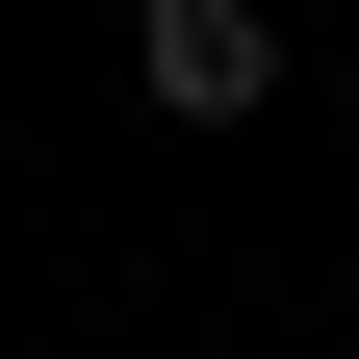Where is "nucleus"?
<instances>
[{
    "label": "nucleus",
    "instance_id": "nucleus-1",
    "mask_svg": "<svg viewBox=\"0 0 359 359\" xmlns=\"http://www.w3.org/2000/svg\"><path fill=\"white\" fill-rule=\"evenodd\" d=\"M128 77H154L180 128H257L283 103V26H257V0H128Z\"/></svg>",
    "mask_w": 359,
    "mask_h": 359
}]
</instances>
